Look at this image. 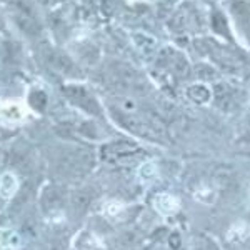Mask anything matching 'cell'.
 Instances as JSON below:
<instances>
[{
  "instance_id": "obj_5",
  "label": "cell",
  "mask_w": 250,
  "mask_h": 250,
  "mask_svg": "<svg viewBox=\"0 0 250 250\" xmlns=\"http://www.w3.org/2000/svg\"><path fill=\"white\" fill-rule=\"evenodd\" d=\"M140 148L134 142H127V140H120V142H112L102 147V157L105 160H120L125 157H130L137 154Z\"/></svg>"
},
{
  "instance_id": "obj_16",
  "label": "cell",
  "mask_w": 250,
  "mask_h": 250,
  "mask_svg": "<svg viewBox=\"0 0 250 250\" xmlns=\"http://www.w3.org/2000/svg\"><path fill=\"white\" fill-rule=\"evenodd\" d=\"M0 29H2V19H0Z\"/></svg>"
},
{
  "instance_id": "obj_4",
  "label": "cell",
  "mask_w": 250,
  "mask_h": 250,
  "mask_svg": "<svg viewBox=\"0 0 250 250\" xmlns=\"http://www.w3.org/2000/svg\"><path fill=\"white\" fill-rule=\"evenodd\" d=\"M63 92H65L67 99L70 100L72 104H75L77 107L87 110L88 114L100 115V107H99V104H97V100L94 99V95L88 94L83 87L70 85V87H65V90Z\"/></svg>"
},
{
  "instance_id": "obj_15",
  "label": "cell",
  "mask_w": 250,
  "mask_h": 250,
  "mask_svg": "<svg viewBox=\"0 0 250 250\" xmlns=\"http://www.w3.org/2000/svg\"><path fill=\"white\" fill-rule=\"evenodd\" d=\"M195 250H217V249H215V245H213V242L202 239L199 245H195Z\"/></svg>"
},
{
  "instance_id": "obj_8",
  "label": "cell",
  "mask_w": 250,
  "mask_h": 250,
  "mask_svg": "<svg viewBox=\"0 0 250 250\" xmlns=\"http://www.w3.org/2000/svg\"><path fill=\"white\" fill-rule=\"evenodd\" d=\"M95 199V190L92 187H83L72 195V208L75 212H85Z\"/></svg>"
},
{
  "instance_id": "obj_7",
  "label": "cell",
  "mask_w": 250,
  "mask_h": 250,
  "mask_svg": "<svg viewBox=\"0 0 250 250\" xmlns=\"http://www.w3.org/2000/svg\"><path fill=\"white\" fill-rule=\"evenodd\" d=\"M213 99H215V105L224 112H232L237 107L235 92L225 83H217L213 87Z\"/></svg>"
},
{
  "instance_id": "obj_14",
  "label": "cell",
  "mask_w": 250,
  "mask_h": 250,
  "mask_svg": "<svg viewBox=\"0 0 250 250\" xmlns=\"http://www.w3.org/2000/svg\"><path fill=\"white\" fill-rule=\"evenodd\" d=\"M168 244H170V247L173 250H179L180 245H182V240H180V235L177 232L170 233V237H168Z\"/></svg>"
},
{
  "instance_id": "obj_10",
  "label": "cell",
  "mask_w": 250,
  "mask_h": 250,
  "mask_svg": "<svg viewBox=\"0 0 250 250\" xmlns=\"http://www.w3.org/2000/svg\"><path fill=\"white\" fill-rule=\"evenodd\" d=\"M15 20H17L19 25L22 27V29L25 30L29 35H39L40 34V25H39L37 19L32 15V12L29 9L20 7L17 15H15Z\"/></svg>"
},
{
  "instance_id": "obj_2",
  "label": "cell",
  "mask_w": 250,
  "mask_h": 250,
  "mask_svg": "<svg viewBox=\"0 0 250 250\" xmlns=\"http://www.w3.org/2000/svg\"><path fill=\"white\" fill-rule=\"evenodd\" d=\"M94 167V155L85 148L62 152L57 160V168L67 177H83Z\"/></svg>"
},
{
  "instance_id": "obj_13",
  "label": "cell",
  "mask_w": 250,
  "mask_h": 250,
  "mask_svg": "<svg viewBox=\"0 0 250 250\" xmlns=\"http://www.w3.org/2000/svg\"><path fill=\"white\" fill-rule=\"evenodd\" d=\"M197 75H199L200 79H205V80H210V79H215V70L210 68L208 65H197Z\"/></svg>"
},
{
  "instance_id": "obj_9",
  "label": "cell",
  "mask_w": 250,
  "mask_h": 250,
  "mask_svg": "<svg viewBox=\"0 0 250 250\" xmlns=\"http://www.w3.org/2000/svg\"><path fill=\"white\" fill-rule=\"evenodd\" d=\"M42 208L45 212L57 210L63 204V192L59 187H48L42 195Z\"/></svg>"
},
{
  "instance_id": "obj_11",
  "label": "cell",
  "mask_w": 250,
  "mask_h": 250,
  "mask_svg": "<svg viewBox=\"0 0 250 250\" xmlns=\"http://www.w3.org/2000/svg\"><path fill=\"white\" fill-rule=\"evenodd\" d=\"M187 95L188 99H192L193 102H199V104H204L210 99V90L204 85H192L190 88L187 90Z\"/></svg>"
},
{
  "instance_id": "obj_1",
  "label": "cell",
  "mask_w": 250,
  "mask_h": 250,
  "mask_svg": "<svg viewBox=\"0 0 250 250\" xmlns=\"http://www.w3.org/2000/svg\"><path fill=\"white\" fill-rule=\"evenodd\" d=\"M112 115L114 119L122 125L124 128H127L128 132L135 135H142V137H147V139H152V140H157V139H165V128L164 125L155 119V117H148L144 119L140 115H135L132 112H127V110H122L119 107H112Z\"/></svg>"
},
{
  "instance_id": "obj_3",
  "label": "cell",
  "mask_w": 250,
  "mask_h": 250,
  "mask_svg": "<svg viewBox=\"0 0 250 250\" xmlns=\"http://www.w3.org/2000/svg\"><path fill=\"white\" fill-rule=\"evenodd\" d=\"M112 74H114L115 80L119 83H122V87H127V88H132V90H137V92H144L147 88V83L142 75L135 70V68L128 67V65H124V63H115L112 67Z\"/></svg>"
},
{
  "instance_id": "obj_6",
  "label": "cell",
  "mask_w": 250,
  "mask_h": 250,
  "mask_svg": "<svg viewBox=\"0 0 250 250\" xmlns=\"http://www.w3.org/2000/svg\"><path fill=\"white\" fill-rule=\"evenodd\" d=\"M47 60L54 70L67 75V77H77V75L80 74L79 67L72 62V59H68L65 54H62V52H59V50H48L47 52Z\"/></svg>"
},
{
  "instance_id": "obj_12",
  "label": "cell",
  "mask_w": 250,
  "mask_h": 250,
  "mask_svg": "<svg viewBox=\"0 0 250 250\" xmlns=\"http://www.w3.org/2000/svg\"><path fill=\"white\" fill-rule=\"evenodd\" d=\"M47 95L43 94L42 90H35V92H32L30 94V105L35 108V110H39V112H43L45 110V107H47Z\"/></svg>"
}]
</instances>
